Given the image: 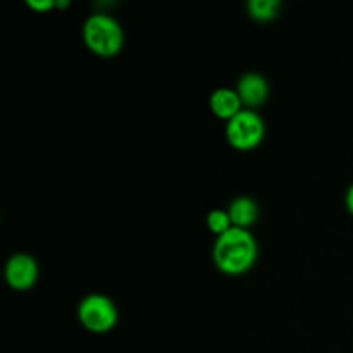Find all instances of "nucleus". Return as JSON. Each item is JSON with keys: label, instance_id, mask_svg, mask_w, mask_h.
Wrapping results in <instances>:
<instances>
[{"label": "nucleus", "instance_id": "nucleus-5", "mask_svg": "<svg viewBox=\"0 0 353 353\" xmlns=\"http://www.w3.org/2000/svg\"><path fill=\"white\" fill-rule=\"evenodd\" d=\"M3 274H6V281L10 288L17 290V292H26V290L33 288L37 283L40 268L31 255L16 254L7 261Z\"/></svg>", "mask_w": 353, "mask_h": 353}, {"label": "nucleus", "instance_id": "nucleus-9", "mask_svg": "<svg viewBox=\"0 0 353 353\" xmlns=\"http://www.w3.org/2000/svg\"><path fill=\"white\" fill-rule=\"evenodd\" d=\"M247 9L250 17L261 23H268L278 17L279 9H281V2L279 0H250L247 3Z\"/></svg>", "mask_w": 353, "mask_h": 353}, {"label": "nucleus", "instance_id": "nucleus-11", "mask_svg": "<svg viewBox=\"0 0 353 353\" xmlns=\"http://www.w3.org/2000/svg\"><path fill=\"white\" fill-rule=\"evenodd\" d=\"M55 2L57 0H28L26 6L37 12H47V10L55 9Z\"/></svg>", "mask_w": 353, "mask_h": 353}, {"label": "nucleus", "instance_id": "nucleus-4", "mask_svg": "<svg viewBox=\"0 0 353 353\" xmlns=\"http://www.w3.org/2000/svg\"><path fill=\"white\" fill-rule=\"evenodd\" d=\"M265 137V123L259 112L243 109L226 123V138L236 150L248 152L257 148Z\"/></svg>", "mask_w": 353, "mask_h": 353}, {"label": "nucleus", "instance_id": "nucleus-3", "mask_svg": "<svg viewBox=\"0 0 353 353\" xmlns=\"http://www.w3.org/2000/svg\"><path fill=\"white\" fill-rule=\"evenodd\" d=\"M78 319L88 331L97 334L109 333L116 327L119 312L112 299L102 293L86 295L78 305Z\"/></svg>", "mask_w": 353, "mask_h": 353}, {"label": "nucleus", "instance_id": "nucleus-12", "mask_svg": "<svg viewBox=\"0 0 353 353\" xmlns=\"http://www.w3.org/2000/svg\"><path fill=\"white\" fill-rule=\"evenodd\" d=\"M345 203H347L348 212H350L353 216V183L350 186H348L347 193H345Z\"/></svg>", "mask_w": 353, "mask_h": 353}, {"label": "nucleus", "instance_id": "nucleus-13", "mask_svg": "<svg viewBox=\"0 0 353 353\" xmlns=\"http://www.w3.org/2000/svg\"><path fill=\"white\" fill-rule=\"evenodd\" d=\"M71 6V2H68V0H57V2H55V7H69Z\"/></svg>", "mask_w": 353, "mask_h": 353}, {"label": "nucleus", "instance_id": "nucleus-8", "mask_svg": "<svg viewBox=\"0 0 353 353\" xmlns=\"http://www.w3.org/2000/svg\"><path fill=\"white\" fill-rule=\"evenodd\" d=\"M228 214L231 217L233 228L248 230L259 219V205L250 196H238L228 207Z\"/></svg>", "mask_w": 353, "mask_h": 353}, {"label": "nucleus", "instance_id": "nucleus-7", "mask_svg": "<svg viewBox=\"0 0 353 353\" xmlns=\"http://www.w3.org/2000/svg\"><path fill=\"white\" fill-rule=\"evenodd\" d=\"M209 107L214 116H217L219 119L230 121L243 110V102H241L236 90L224 86V88L214 90L209 99Z\"/></svg>", "mask_w": 353, "mask_h": 353}, {"label": "nucleus", "instance_id": "nucleus-6", "mask_svg": "<svg viewBox=\"0 0 353 353\" xmlns=\"http://www.w3.org/2000/svg\"><path fill=\"white\" fill-rule=\"evenodd\" d=\"M236 92L240 95L243 105L247 109L254 110L255 107H261L262 103L268 100L269 97V83L259 72H245L240 79H238Z\"/></svg>", "mask_w": 353, "mask_h": 353}, {"label": "nucleus", "instance_id": "nucleus-2", "mask_svg": "<svg viewBox=\"0 0 353 353\" xmlns=\"http://www.w3.org/2000/svg\"><path fill=\"white\" fill-rule=\"evenodd\" d=\"M83 41L99 57H114L124 45L123 26L110 14H92L83 23Z\"/></svg>", "mask_w": 353, "mask_h": 353}, {"label": "nucleus", "instance_id": "nucleus-1", "mask_svg": "<svg viewBox=\"0 0 353 353\" xmlns=\"http://www.w3.org/2000/svg\"><path fill=\"white\" fill-rule=\"evenodd\" d=\"M259 257V245L250 230L231 228L217 236L212 259L216 268L228 276L245 274L254 268Z\"/></svg>", "mask_w": 353, "mask_h": 353}, {"label": "nucleus", "instance_id": "nucleus-10", "mask_svg": "<svg viewBox=\"0 0 353 353\" xmlns=\"http://www.w3.org/2000/svg\"><path fill=\"white\" fill-rule=\"evenodd\" d=\"M207 228L212 231L214 234L221 236L224 234L226 231H230L233 228V223H231V217L228 214V210L223 209H214L207 214Z\"/></svg>", "mask_w": 353, "mask_h": 353}]
</instances>
